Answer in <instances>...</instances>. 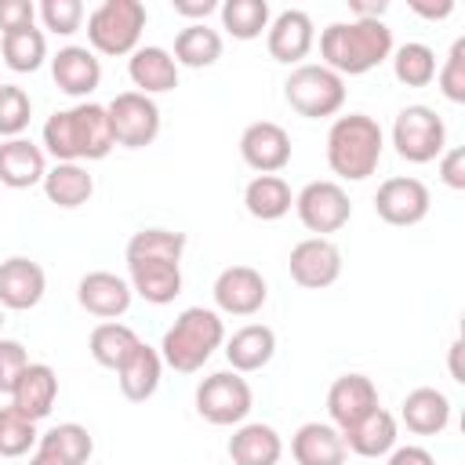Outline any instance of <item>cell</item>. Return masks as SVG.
Here are the masks:
<instances>
[{
  "label": "cell",
  "mask_w": 465,
  "mask_h": 465,
  "mask_svg": "<svg viewBox=\"0 0 465 465\" xmlns=\"http://www.w3.org/2000/svg\"><path fill=\"white\" fill-rule=\"evenodd\" d=\"M113 127L109 113L98 102H76L69 109H58L44 124V149L58 163H80V160H105L113 153Z\"/></svg>",
  "instance_id": "6da1fadb"
},
{
  "label": "cell",
  "mask_w": 465,
  "mask_h": 465,
  "mask_svg": "<svg viewBox=\"0 0 465 465\" xmlns=\"http://www.w3.org/2000/svg\"><path fill=\"white\" fill-rule=\"evenodd\" d=\"M392 54V29L381 18H352V22H331L320 33V58L327 69L345 76H363L378 69Z\"/></svg>",
  "instance_id": "7a4b0ae2"
},
{
  "label": "cell",
  "mask_w": 465,
  "mask_h": 465,
  "mask_svg": "<svg viewBox=\"0 0 465 465\" xmlns=\"http://www.w3.org/2000/svg\"><path fill=\"white\" fill-rule=\"evenodd\" d=\"M381 153H385V134L378 120L367 113L338 116L327 131V163L345 182L371 178L381 163Z\"/></svg>",
  "instance_id": "3957f363"
},
{
  "label": "cell",
  "mask_w": 465,
  "mask_h": 465,
  "mask_svg": "<svg viewBox=\"0 0 465 465\" xmlns=\"http://www.w3.org/2000/svg\"><path fill=\"white\" fill-rule=\"evenodd\" d=\"M225 341V323L218 309H203V305H189L178 312V320L163 331L160 341V360L178 371V374H193L200 371L214 349Z\"/></svg>",
  "instance_id": "277c9868"
},
{
  "label": "cell",
  "mask_w": 465,
  "mask_h": 465,
  "mask_svg": "<svg viewBox=\"0 0 465 465\" xmlns=\"http://www.w3.org/2000/svg\"><path fill=\"white\" fill-rule=\"evenodd\" d=\"M145 4L142 0H102L87 15V40L98 54H134L142 29H145Z\"/></svg>",
  "instance_id": "5b68a950"
},
{
  "label": "cell",
  "mask_w": 465,
  "mask_h": 465,
  "mask_svg": "<svg viewBox=\"0 0 465 465\" xmlns=\"http://www.w3.org/2000/svg\"><path fill=\"white\" fill-rule=\"evenodd\" d=\"M283 98L287 105L305 116V120H323V116H334L341 113L345 105V80L327 69L323 62H302L291 69V76L283 80Z\"/></svg>",
  "instance_id": "8992f818"
},
{
  "label": "cell",
  "mask_w": 465,
  "mask_h": 465,
  "mask_svg": "<svg viewBox=\"0 0 465 465\" xmlns=\"http://www.w3.org/2000/svg\"><path fill=\"white\" fill-rule=\"evenodd\" d=\"M392 145L407 163H432L447 149V124L432 105H407L396 113Z\"/></svg>",
  "instance_id": "52a82bcc"
},
{
  "label": "cell",
  "mask_w": 465,
  "mask_h": 465,
  "mask_svg": "<svg viewBox=\"0 0 465 465\" xmlns=\"http://www.w3.org/2000/svg\"><path fill=\"white\" fill-rule=\"evenodd\" d=\"M251 407L254 392L236 371H214L196 385V414L211 425H243Z\"/></svg>",
  "instance_id": "ba28073f"
},
{
  "label": "cell",
  "mask_w": 465,
  "mask_h": 465,
  "mask_svg": "<svg viewBox=\"0 0 465 465\" xmlns=\"http://www.w3.org/2000/svg\"><path fill=\"white\" fill-rule=\"evenodd\" d=\"M109 127H113V142L124 149H145L156 142L160 134V105L149 94L138 91H120L109 105Z\"/></svg>",
  "instance_id": "9c48e42d"
},
{
  "label": "cell",
  "mask_w": 465,
  "mask_h": 465,
  "mask_svg": "<svg viewBox=\"0 0 465 465\" xmlns=\"http://www.w3.org/2000/svg\"><path fill=\"white\" fill-rule=\"evenodd\" d=\"M294 211H298V222L316 232V236H327V232H338L349 225L352 218V200L349 193L338 185V182H309L298 196H294Z\"/></svg>",
  "instance_id": "30bf717a"
},
{
  "label": "cell",
  "mask_w": 465,
  "mask_h": 465,
  "mask_svg": "<svg viewBox=\"0 0 465 465\" xmlns=\"http://www.w3.org/2000/svg\"><path fill=\"white\" fill-rule=\"evenodd\" d=\"M432 207V193L421 178H411V174H396V178H385L374 193V214L385 222V225H418Z\"/></svg>",
  "instance_id": "8fae6325"
},
{
  "label": "cell",
  "mask_w": 465,
  "mask_h": 465,
  "mask_svg": "<svg viewBox=\"0 0 465 465\" xmlns=\"http://www.w3.org/2000/svg\"><path fill=\"white\" fill-rule=\"evenodd\" d=\"M287 269H291V280L298 287L323 291V287H331L341 276V251L327 236H309V240H302V243L291 247Z\"/></svg>",
  "instance_id": "7c38bea8"
},
{
  "label": "cell",
  "mask_w": 465,
  "mask_h": 465,
  "mask_svg": "<svg viewBox=\"0 0 465 465\" xmlns=\"http://www.w3.org/2000/svg\"><path fill=\"white\" fill-rule=\"evenodd\" d=\"M211 294H214L218 312H225V316H254L269 298V283L251 265H229V269H222L214 276Z\"/></svg>",
  "instance_id": "4fadbf2b"
},
{
  "label": "cell",
  "mask_w": 465,
  "mask_h": 465,
  "mask_svg": "<svg viewBox=\"0 0 465 465\" xmlns=\"http://www.w3.org/2000/svg\"><path fill=\"white\" fill-rule=\"evenodd\" d=\"M240 156L258 174H280L291 163V134L276 120H254L240 134Z\"/></svg>",
  "instance_id": "5bb4252c"
},
{
  "label": "cell",
  "mask_w": 465,
  "mask_h": 465,
  "mask_svg": "<svg viewBox=\"0 0 465 465\" xmlns=\"http://www.w3.org/2000/svg\"><path fill=\"white\" fill-rule=\"evenodd\" d=\"M378 407V389L367 374H341L327 389V414L338 432L352 429L360 418H367Z\"/></svg>",
  "instance_id": "9a60e30c"
},
{
  "label": "cell",
  "mask_w": 465,
  "mask_h": 465,
  "mask_svg": "<svg viewBox=\"0 0 465 465\" xmlns=\"http://www.w3.org/2000/svg\"><path fill=\"white\" fill-rule=\"evenodd\" d=\"M47 291V276L40 269V262L33 258H7L0 262V309L7 312H25V309H36L40 298Z\"/></svg>",
  "instance_id": "2e32d148"
},
{
  "label": "cell",
  "mask_w": 465,
  "mask_h": 465,
  "mask_svg": "<svg viewBox=\"0 0 465 465\" xmlns=\"http://www.w3.org/2000/svg\"><path fill=\"white\" fill-rule=\"evenodd\" d=\"M312 44H316L312 18H309L305 11H298V7L280 11V15L269 22V29H265V47H269V54H272L276 62H283V65H302V58L312 51Z\"/></svg>",
  "instance_id": "e0dca14e"
},
{
  "label": "cell",
  "mask_w": 465,
  "mask_h": 465,
  "mask_svg": "<svg viewBox=\"0 0 465 465\" xmlns=\"http://www.w3.org/2000/svg\"><path fill=\"white\" fill-rule=\"evenodd\" d=\"M131 298H134L131 283L124 276H116V272H105V269H94V272L80 276V283H76L80 309L91 312V316H98V320L124 316L131 309Z\"/></svg>",
  "instance_id": "ac0fdd59"
},
{
  "label": "cell",
  "mask_w": 465,
  "mask_h": 465,
  "mask_svg": "<svg viewBox=\"0 0 465 465\" xmlns=\"http://www.w3.org/2000/svg\"><path fill=\"white\" fill-rule=\"evenodd\" d=\"M51 76H54V87L69 98H84L102 84V62L91 47H80V44H65L58 47V54L51 58Z\"/></svg>",
  "instance_id": "d6986e66"
},
{
  "label": "cell",
  "mask_w": 465,
  "mask_h": 465,
  "mask_svg": "<svg viewBox=\"0 0 465 465\" xmlns=\"http://www.w3.org/2000/svg\"><path fill=\"white\" fill-rule=\"evenodd\" d=\"M54 400H58V374L51 363H29L11 389V407L29 421L47 418Z\"/></svg>",
  "instance_id": "ffe728a7"
},
{
  "label": "cell",
  "mask_w": 465,
  "mask_h": 465,
  "mask_svg": "<svg viewBox=\"0 0 465 465\" xmlns=\"http://www.w3.org/2000/svg\"><path fill=\"white\" fill-rule=\"evenodd\" d=\"M47 174V156L29 138H7L0 142V185L7 189H33Z\"/></svg>",
  "instance_id": "44dd1931"
},
{
  "label": "cell",
  "mask_w": 465,
  "mask_h": 465,
  "mask_svg": "<svg viewBox=\"0 0 465 465\" xmlns=\"http://www.w3.org/2000/svg\"><path fill=\"white\" fill-rule=\"evenodd\" d=\"M400 418L414 436H440L450 425V400L432 385H418L403 396Z\"/></svg>",
  "instance_id": "7402d4cb"
},
{
  "label": "cell",
  "mask_w": 465,
  "mask_h": 465,
  "mask_svg": "<svg viewBox=\"0 0 465 465\" xmlns=\"http://www.w3.org/2000/svg\"><path fill=\"white\" fill-rule=\"evenodd\" d=\"M291 454L298 465H345V440L331 421H305L291 436Z\"/></svg>",
  "instance_id": "603a6c76"
},
{
  "label": "cell",
  "mask_w": 465,
  "mask_h": 465,
  "mask_svg": "<svg viewBox=\"0 0 465 465\" xmlns=\"http://www.w3.org/2000/svg\"><path fill=\"white\" fill-rule=\"evenodd\" d=\"M127 76L138 87V94H149V98L153 94H167V91L178 87V65L171 58V51L167 47H156V44L138 47L127 58Z\"/></svg>",
  "instance_id": "cb8c5ba5"
},
{
  "label": "cell",
  "mask_w": 465,
  "mask_h": 465,
  "mask_svg": "<svg viewBox=\"0 0 465 465\" xmlns=\"http://www.w3.org/2000/svg\"><path fill=\"white\" fill-rule=\"evenodd\" d=\"M127 283L149 305H167L182 294V265L178 262H127Z\"/></svg>",
  "instance_id": "d4e9b609"
},
{
  "label": "cell",
  "mask_w": 465,
  "mask_h": 465,
  "mask_svg": "<svg viewBox=\"0 0 465 465\" xmlns=\"http://www.w3.org/2000/svg\"><path fill=\"white\" fill-rule=\"evenodd\" d=\"M229 458L232 465H276L283 458V440L265 421H243L229 436Z\"/></svg>",
  "instance_id": "484cf974"
},
{
  "label": "cell",
  "mask_w": 465,
  "mask_h": 465,
  "mask_svg": "<svg viewBox=\"0 0 465 465\" xmlns=\"http://www.w3.org/2000/svg\"><path fill=\"white\" fill-rule=\"evenodd\" d=\"M276 352V334L265 323H247L240 331H232V338H225V360L229 371L236 374H251L262 371Z\"/></svg>",
  "instance_id": "4316f807"
},
{
  "label": "cell",
  "mask_w": 465,
  "mask_h": 465,
  "mask_svg": "<svg viewBox=\"0 0 465 465\" xmlns=\"http://www.w3.org/2000/svg\"><path fill=\"white\" fill-rule=\"evenodd\" d=\"M345 450L360 458H385L396 447V418L385 407H374L367 418H360L352 429L341 432Z\"/></svg>",
  "instance_id": "83f0119b"
},
{
  "label": "cell",
  "mask_w": 465,
  "mask_h": 465,
  "mask_svg": "<svg viewBox=\"0 0 465 465\" xmlns=\"http://www.w3.org/2000/svg\"><path fill=\"white\" fill-rule=\"evenodd\" d=\"M160 374H163V360H160V349L153 345H138L127 363L116 371V381H120V392L131 400V403H145L156 389H160Z\"/></svg>",
  "instance_id": "f1b7e54d"
},
{
  "label": "cell",
  "mask_w": 465,
  "mask_h": 465,
  "mask_svg": "<svg viewBox=\"0 0 465 465\" xmlns=\"http://www.w3.org/2000/svg\"><path fill=\"white\" fill-rule=\"evenodd\" d=\"M243 207L258 222H276L294 207V193L283 174H254L243 189Z\"/></svg>",
  "instance_id": "f546056e"
},
{
  "label": "cell",
  "mask_w": 465,
  "mask_h": 465,
  "mask_svg": "<svg viewBox=\"0 0 465 465\" xmlns=\"http://www.w3.org/2000/svg\"><path fill=\"white\" fill-rule=\"evenodd\" d=\"M40 185H44V196L62 211L84 207L94 193V178L87 174L84 163H54V167H47Z\"/></svg>",
  "instance_id": "4dcf8cb0"
},
{
  "label": "cell",
  "mask_w": 465,
  "mask_h": 465,
  "mask_svg": "<svg viewBox=\"0 0 465 465\" xmlns=\"http://www.w3.org/2000/svg\"><path fill=\"white\" fill-rule=\"evenodd\" d=\"M138 345H142V338H138L127 323H120V320H102V323L91 331V338H87L91 360H94L98 367H109V371H120V367L127 363V356H131Z\"/></svg>",
  "instance_id": "1f68e13d"
},
{
  "label": "cell",
  "mask_w": 465,
  "mask_h": 465,
  "mask_svg": "<svg viewBox=\"0 0 465 465\" xmlns=\"http://www.w3.org/2000/svg\"><path fill=\"white\" fill-rule=\"evenodd\" d=\"M171 58H174V65H185V69H207L222 58V33L211 29L207 22H193V25L178 29Z\"/></svg>",
  "instance_id": "d6a6232c"
},
{
  "label": "cell",
  "mask_w": 465,
  "mask_h": 465,
  "mask_svg": "<svg viewBox=\"0 0 465 465\" xmlns=\"http://www.w3.org/2000/svg\"><path fill=\"white\" fill-rule=\"evenodd\" d=\"M185 232H174V229H138L127 247H124V258L127 262H182L185 254Z\"/></svg>",
  "instance_id": "836d02e7"
},
{
  "label": "cell",
  "mask_w": 465,
  "mask_h": 465,
  "mask_svg": "<svg viewBox=\"0 0 465 465\" xmlns=\"http://www.w3.org/2000/svg\"><path fill=\"white\" fill-rule=\"evenodd\" d=\"M0 54H4V65L15 69V73H36L47 58V36L29 25V29H18V33H4L0 36Z\"/></svg>",
  "instance_id": "e575fe53"
},
{
  "label": "cell",
  "mask_w": 465,
  "mask_h": 465,
  "mask_svg": "<svg viewBox=\"0 0 465 465\" xmlns=\"http://www.w3.org/2000/svg\"><path fill=\"white\" fill-rule=\"evenodd\" d=\"M392 76L403 87H425L436 80V51L421 40H411L403 47H392Z\"/></svg>",
  "instance_id": "d590c367"
},
{
  "label": "cell",
  "mask_w": 465,
  "mask_h": 465,
  "mask_svg": "<svg viewBox=\"0 0 465 465\" xmlns=\"http://www.w3.org/2000/svg\"><path fill=\"white\" fill-rule=\"evenodd\" d=\"M222 15V29L232 36V40H254L269 29V4L265 0H225L218 7Z\"/></svg>",
  "instance_id": "8d00e7d4"
},
{
  "label": "cell",
  "mask_w": 465,
  "mask_h": 465,
  "mask_svg": "<svg viewBox=\"0 0 465 465\" xmlns=\"http://www.w3.org/2000/svg\"><path fill=\"white\" fill-rule=\"evenodd\" d=\"M36 447H40V450H51V454H58V458H65L69 465H87V458H91V450H94V440H91V432H87L80 421H62V425H54V429H47V432L36 440Z\"/></svg>",
  "instance_id": "74e56055"
},
{
  "label": "cell",
  "mask_w": 465,
  "mask_h": 465,
  "mask_svg": "<svg viewBox=\"0 0 465 465\" xmlns=\"http://www.w3.org/2000/svg\"><path fill=\"white\" fill-rule=\"evenodd\" d=\"M36 440H40L36 421L22 418L11 403L0 407V458H22V454H29V447Z\"/></svg>",
  "instance_id": "f35d334b"
},
{
  "label": "cell",
  "mask_w": 465,
  "mask_h": 465,
  "mask_svg": "<svg viewBox=\"0 0 465 465\" xmlns=\"http://www.w3.org/2000/svg\"><path fill=\"white\" fill-rule=\"evenodd\" d=\"M33 116V98L18 84H0V138H22Z\"/></svg>",
  "instance_id": "ab89813d"
},
{
  "label": "cell",
  "mask_w": 465,
  "mask_h": 465,
  "mask_svg": "<svg viewBox=\"0 0 465 465\" xmlns=\"http://www.w3.org/2000/svg\"><path fill=\"white\" fill-rule=\"evenodd\" d=\"M36 15H40L44 29H51L58 36H73L84 22V4L80 0H44L36 7Z\"/></svg>",
  "instance_id": "60d3db41"
},
{
  "label": "cell",
  "mask_w": 465,
  "mask_h": 465,
  "mask_svg": "<svg viewBox=\"0 0 465 465\" xmlns=\"http://www.w3.org/2000/svg\"><path fill=\"white\" fill-rule=\"evenodd\" d=\"M436 80H440V91H443L447 102H454V105L465 102V36H458V40L450 44L447 62H443V69L436 73Z\"/></svg>",
  "instance_id": "b9f144b4"
},
{
  "label": "cell",
  "mask_w": 465,
  "mask_h": 465,
  "mask_svg": "<svg viewBox=\"0 0 465 465\" xmlns=\"http://www.w3.org/2000/svg\"><path fill=\"white\" fill-rule=\"evenodd\" d=\"M29 367V352L22 341L15 338H0V396H11L15 381L22 378V371Z\"/></svg>",
  "instance_id": "7bdbcfd3"
},
{
  "label": "cell",
  "mask_w": 465,
  "mask_h": 465,
  "mask_svg": "<svg viewBox=\"0 0 465 465\" xmlns=\"http://www.w3.org/2000/svg\"><path fill=\"white\" fill-rule=\"evenodd\" d=\"M36 18L33 0H0V33H18L29 29Z\"/></svg>",
  "instance_id": "ee69618b"
},
{
  "label": "cell",
  "mask_w": 465,
  "mask_h": 465,
  "mask_svg": "<svg viewBox=\"0 0 465 465\" xmlns=\"http://www.w3.org/2000/svg\"><path fill=\"white\" fill-rule=\"evenodd\" d=\"M440 178L447 189H465V149L454 145V149H443L440 156Z\"/></svg>",
  "instance_id": "f6af8a7d"
},
{
  "label": "cell",
  "mask_w": 465,
  "mask_h": 465,
  "mask_svg": "<svg viewBox=\"0 0 465 465\" xmlns=\"http://www.w3.org/2000/svg\"><path fill=\"white\" fill-rule=\"evenodd\" d=\"M385 465H436V458H432L425 447L407 443V447H392V450L385 454Z\"/></svg>",
  "instance_id": "bcb514c9"
},
{
  "label": "cell",
  "mask_w": 465,
  "mask_h": 465,
  "mask_svg": "<svg viewBox=\"0 0 465 465\" xmlns=\"http://www.w3.org/2000/svg\"><path fill=\"white\" fill-rule=\"evenodd\" d=\"M171 7H174V15L189 18V25H193V22H203L207 15H214L222 4L218 0H171Z\"/></svg>",
  "instance_id": "7dc6e473"
},
{
  "label": "cell",
  "mask_w": 465,
  "mask_h": 465,
  "mask_svg": "<svg viewBox=\"0 0 465 465\" xmlns=\"http://www.w3.org/2000/svg\"><path fill=\"white\" fill-rule=\"evenodd\" d=\"M385 0H374V4H363V0H349V11H352V18H363V22H371V18H381L385 15Z\"/></svg>",
  "instance_id": "c3c4849f"
},
{
  "label": "cell",
  "mask_w": 465,
  "mask_h": 465,
  "mask_svg": "<svg viewBox=\"0 0 465 465\" xmlns=\"http://www.w3.org/2000/svg\"><path fill=\"white\" fill-rule=\"evenodd\" d=\"M411 11H414V15H421V18L440 22V18H447V15L454 11V4H450V0H443V4H421V0H414V4H411Z\"/></svg>",
  "instance_id": "681fc988"
},
{
  "label": "cell",
  "mask_w": 465,
  "mask_h": 465,
  "mask_svg": "<svg viewBox=\"0 0 465 465\" xmlns=\"http://www.w3.org/2000/svg\"><path fill=\"white\" fill-rule=\"evenodd\" d=\"M458 356H461V338H458V341H450V378H454V381H465V374H461V363H458Z\"/></svg>",
  "instance_id": "f907efd6"
},
{
  "label": "cell",
  "mask_w": 465,
  "mask_h": 465,
  "mask_svg": "<svg viewBox=\"0 0 465 465\" xmlns=\"http://www.w3.org/2000/svg\"><path fill=\"white\" fill-rule=\"evenodd\" d=\"M29 465H69V461L58 458V454H51V450H40V447H36V454L29 458Z\"/></svg>",
  "instance_id": "816d5d0a"
},
{
  "label": "cell",
  "mask_w": 465,
  "mask_h": 465,
  "mask_svg": "<svg viewBox=\"0 0 465 465\" xmlns=\"http://www.w3.org/2000/svg\"><path fill=\"white\" fill-rule=\"evenodd\" d=\"M0 331H4V309H0Z\"/></svg>",
  "instance_id": "f5cc1de1"
}]
</instances>
